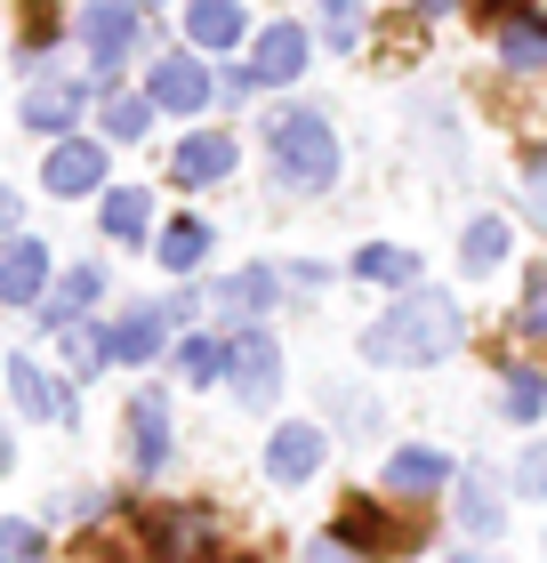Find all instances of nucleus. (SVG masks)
<instances>
[{
  "mask_svg": "<svg viewBox=\"0 0 547 563\" xmlns=\"http://www.w3.org/2000/svg\"><path fill=\"white\" fill-rule=\"evenodd\" d=\"M169 354V314L162 306H138V314L113 322V363H162Z\"/></svg>",
  "mask_w": 547,
  "mask_h": 563,
  "instance_id": "nucleus-17",
  "label": "nucleus"
},
{
  "mask_svg": "<svg viewBox=\"0 0 547 563\" xmlns=\"http://www.w3.org/2000/svg\"><path fill=\"white\" fill-rule=\"evenodd\" d=\"M233 169V137L226 130H201V137H186V145H177L169 153V177H177V186H218V177Z\"/></svg>",
  "mask_w": 547,
  "mask_h": 563,
  "instance_id": "nucleus-15",
  "label": "nucleus"
},
{
  "mask_svg": "<svg viewBox=\"0 0 547 563\" xmlns=\"http://www.w3.org/2000/svg\"><path fill=\"white\" fill-rule=\"evenodd\" d=\"M153 258H162V274H194L201 258H210V225L201 218H169L162 234H153Z\"/></svg>",
  "mask_w": 547,
  "mask_h": 563,
  "instance_id": "nucleus-20",
  "label": "nucleus"
},
{
  "mask_svg": "<svg viewBox=\"0 0 547 563\" xmlns=\"http://www.w3.org/2000/svg\"><path fill=\"white\" fill-rule=\"evenodd\" d=\"M347 555H354L347 540H315V548H306V563H347Z\"/></svg>",
  "mask_w": 547,
  "mask_h": 563,
  "instance_id": "nucleus-36",
  "label": "nucleus"
},
{
  "mask_svg": "<svg viewBox=\"0 0 547 563\" xmlns=\"http://www.w3.org/2000/svg\"><path fill=\"white\" fill-rule=\"evenodd\" d=\"M226 387L250 402V411H266V402L282 395V346L266 339V330H233L226 339Z\"/></svg>",
  "mask_w": 547,
  "mask_h": 563,
  "instance_id": "nucleus-4",
  "label": "nucleus"
},
{
  "mask_svg": "<svg viewBox=\"0 0 547 563\" xmlns=\"http://www.w3.org/2000/svg\"><path fill=\"white\" fill-rule=\"evenodd\" d=\"M89 81H41L24 97V130H73V113H81Z\"/></svg>",
  "mask_w": 547,
  "mask_h": 563,
  "instance_id": "nucleus-21",
  "label": "nucleus"
},
{
  "mask_svg": "<svg viewBox=\"0 0 547 563\" xmlns=\"http://www.w3.org/2000/svg\"><path fill=\"white\" fill-rule=\"evenodd\" d=\"M322 467V427H274L266 434V475L291 492V483H306Z\"/></svg>",
  "mask_w": 547,
  "mask_h": 563,
  "instance_id": "nucleus-14",
  "label": "nucleus"
},
{
  "mask_svg": "<svg viewBox=\"0 0 547 563\" xmlns=\"http://www.w3.org/2000/svg\"><path fill=\"white\" fill-rule=\"evenodd\" d=\"M145 225H153V194L145 186H113L106 194V234L113 242H153Z\"/></svg>",
  "mask_w": 547,
  "mask_h": 563,
  "instance_id": "nucleus-22",
  "label": "nucleus"
},
{
  "mask_svg": "<svg viewBox=\"0 0 547 563\" xmlns=\"http://www.w3.org/2000/svg\"><path fill=\"white\" fill-rule=\"evenodd\" d=\"M233 563H258V555H233Z\"/></svg>",
  "mask_w": 547,
  "mask_h": 563,
  "instance_id": "nucleus-40",
  "label": "nucleus"
},
{
  "mask_svg": "<svg viewBox=\"0 0 547 563\" xmlns=\"http://www.w3.org/2000/svg\"><path fill=\"white\" fill-rule=\"evenodd\" d=\"M113 363V330H97V322H65V371L73 378H97Z\"/></svg>",
  "mask_w": 547,
  "mask_h": 563,
  "instance_id": "nucleus-24",
  "label": "nucleus"
},
{
  "mask_svg": "<svg viewBox=\"0 0 547 563\" xmlns=\"http://www.w3.org/2000/svg\"><path fill=\"white\" fill-rule=\"evenodd\" d=\"M515 492H524V499H547V443H532L524 459H515Z\"/></svg>",
  "mask_w": 547,
  "mask_h": 563,
  "instance_id": "nucleus-34",
  "label": "nucleus"
},
{
  "mask_svg": "<svg viewBox=\"0 0 547 563\" xmlns=\"http://www.w3.org/2000/svg\"><path fill=\"white\" fill-rule=\"evenodd\" d=\"M451 563H483V555H451Z\"/></svg>",
  "mask_w": 547,
  "mask_h": 563,
  "instance_id": "nucleus-39",
  "label": "nucleus"
},
{
  "mask_svg": "<svg viewBox=\"0 0 547 563\" xmlns=\"http://www.w3.org/2000/svg\"><path fill=\"white\" fill-rule=\"evenodd\" d=\"M274 298H282V274H274V266H242V274H226L218 290H210V314L233 322V330H250Z\"/></svg>",
  "mask_w": 547,
  "mask_h": 563,
  "instance_id": "nucleus-8",
  "label": "nucleus"
},
{
  "mask_svg": "<svg viewBox=\"0 0 547 563\" xmlns=\"http://www.w3.org/2000/svg\"><path fill=\"white\" fill-rule=\"evenodd\" d=\"M242 33H250L242 0H194V9H186V41L194 48H218V57H226V48H242Z\"/></svg>",
  "mask_w": 547,
  "mask_h": 563,
  "instance_id": "nucleus-19",
  "label": "nucleus"
},
{
  "mask_svg": "<svg viewBox=\"0 0 547 563\" xmlns=\"http://www.w3.org/2000/svg\"><path fill=\"white\" fill-rule=\"evenodd\" d=\"M24 48H33V57H48V48H57V9H48V0H24V24H17V57Z\"/></svg>",
  "mask_w": 547,
  "mask_h": 563,
  "instance_id": "nucleus-31",
  "label": "nucleus"
},
{
  "mask_svg": "<svg viewBox=\"0 0 547 563\" xmlns=\"http://www.w3.org/2000/svg\"><path fill=\"white\" fill-rule=\"evenodd\" d=\"M500 523H507L500 492H491L483 475H467V483H459V531H475V540H500Z\"/></svg>",
  "mask_w": 547,
  "mask_h": 563,
  "instance_id": "nucleus-23",
  "label": "nucleus"
},
{
  "mask_svg": "<svg viewBox=\"0 0 547 563\" xmlns=\"http://www.w3.org/2000/svg\"><path fill=\"white\" fill-rule=\"evenodd\" d=\"M354 33H362L354 0H322V41H330V48H354Z\"/></svg>",
  "mask_w": 547,
  "mask_h": 563,
  "instance_id": "nucleus-33",
  "label": "nucleus"
},
{
  "mask_svg": "<svg viewBox=\"0 0 547 563\" xmlns=\"http://www.w3.org/2000/svg\"><path fill=\"white\" fill-rule=\"evenodd\" d=\"M153 563H226L218 555V516H201V507H145L138 516Z\"/></svg>",
  "mask_w": 547,
  "mask_h": 563,
  "instance_id": "nucleus-3",
  "label": "nucleus"
},
{
  "mask_svg": "<svg viewBox=\"0 0 547 563\" xmlns=\"http://www.w3.org/2000/svg\"><path fill=\"white\" fill-rule=\"evenodd\" d=\"M153 97H106V137H145L153 130Z\"/></svg>",
  "mask_w": 547,
  "mask_h": 563,
  "instance_id": "nucleus-30",
  "label": "nucleus"
},
{
  "mask_svg": "<svg viewBox=\"0 0 547 563\" xmlns=\"http://www.w3.org/2000/svg\"><path fill=\"white\" fill-rule=\"evenodd\" d=\"M411 9H419V16H442V9H459V0H411Z\"/></svg>",
  "mask_w": 547,
  "mask_h": 563,
  "instance_id": "nucleus-37",
  "label": "nucleus"
},
{
  "mask_svg": "<svg viewBox=\"0 0 547 563\" xmlns=\"http://www.w3.org/2000/svg\"><path fill=\"white\" fill-rule=\"evenodd\" d=\"M338 540H347L354 555H395L403 548V523L386 516L379 499H347V507H338Z\"/></svg>",
  "mask_w": 547,
  "mask_h": 563,
  "instance_id": "nucleus-13",
  "label": "nucleus"
},
{
  "mask_svg": "<svg viewBox=\"0 0 547 563\" xmlns=\"http://www.w3.org/2000/svg\"><path fill=\"white\" fill-rule=\"evenodd\" d=\"M97 298H106V266H73V274L48 282L41 322H48V330H65V322H81V306H97Z\"/></svg>",
  "mask_w": 547,
  "mask_h": 563,
  "instance_id": "nucleus-16",
  "label": "nucleus"
},
{
  "mask_svg": "<svg viewBox=\"0 0 547 563\" xmlns=\"http://www.w3.org/2000/svg\"><path fill=\"white\" fill-rule=\"evenodd\" d=\"M145 97L162 113H201L218 97V81L201 73V57H153V73H145Z\"/></svg>",
  "mask_w": 547,
  "mask_h": 563,
  "instance_id": "nucleus-7",
  "label": "nucleus"
},
{
  "mask_svg": "<svg viewBox=\"0 0 547 563\" xmlns=\"http://www.w3.org/2000/svg\"><path fill=\"white\" fill-rule=\"evenodd\" d=\"M442 483H451V459L427 451V443H411V451L386 459V492H395V499H427V492H442Z\"/></svg>",
  "mask_w": 547,
  "mask_h": 563,
  "instance_id": "nucleus-18",
  "label": "nucleus"
},
{
  "mask_svg": "<svg viewBox=\"0 0 547 563\" xmlns=\"http://www.w3.org/2000/svg\"><path fill=\"white\" fill-rule=\"evenodd\" d=\"M524 330H547V274H532V306H524Z\"/></svg>",
  "mask_w": 547,
  "mask_h": 563,
  "instance_id": "nucleus-35",
  "label": "nucleus"
},
{
  "mask_svg": "<svg viewBox=\"0 0 547 563\" xmlns=\"http://www.w3.org/2000/svg\"><path fill=\"white\" fill-rule=\"evenodd\" d=\"M500 57L524 73V65H547V16H507L500 24Z\"/></svg>",
  "mask_w": 547,
  "mask_h": 563,
  "instance_id": "nucleus-26",
  "label": "nucleus"
},
{
  "mask_svg": "<svg viewBox=\"0 0 547 563\" xmlns=\"http://www.w3.org/2000/svg\"><path fill=\"white\" fill-rule=\"evenodd\" d=\"M354 274H362V282H403V290H411L419 258H411V250H395V242H371V250H354Z\"/></svg>",
  "mask_w": 547,
  "mask_h": 563,
  "instance_id": "nucleus-27",
  "label": "nucleus"
},
{
  "mask_svg": "<svg viewBox=\"0 0 547 563\" xmlns=\"http://www.w3.org/2000/svg\"><path fill=\"white\" fill-rule=\"evenodd\" d=\"M500 258H507V218H475V225L459 234V266H467V274H491Z\"/></svg>",
  "mask_w": 547,
  "mask_h": 563,
  "instance_id": "nucleus-25",
  "label": "nucleus"
},
{
  "mask_svg": "<svg viewBox=\"0 0 547 563\" xmlns=\"http://www.w3.org/2000/svg\"><path fill=\"white\" fill-rule=\"evenodd\" d=\"M9 395H17V411H24V419H41V427H73V395L33 363V354H17V363H9Z\"/></svg>",
  "mask_w": 547,
  "mask_h": 563,
  "instance_id": "nucleus-10",
  "label": "nucleus"
},
{
  "mask_svg": "<svg viewBox=\"0 0 547 563\" xmlns=\"http://www.w3.org/2000/svg\"><path fill=\"white\" fill-rule=\"evenodd\" d=\"M41 186L57 194V201H81L106 186V145L97 137H57V153H48V169H41Z\"/></svg>",
  "mask_w": 547,
  "mask_h": 563,
  "instance_id": "nucleus-6",
  "label": "nucleus"
},
{
  "mask_svg": "<svg viewBox=\"0 0 547 563\" xmlns=\"http://www.w3.org/2000/svg\"><path fill=\"white\" fill-rule=\"evenodd\" d=\"M467 339V314H459V298H442V290H411L395 298L386 314L362 330V363H442Z\"/></svg>",
  "mask_w": 547,
  "mask_h": 563,
  "instance_id": "nucleus-1",
  "label": "nucleus"
},
{
  "mask_svg": "<svg viewBox=\"0 0 547 563\" xmlns=\"http://www.w3.org/2000/svg\"><path fill=\"white\" fill-rule=\"evenodd\" d=\"M0 298H9V306L48 298V242L41 234H9V242H0Z\"/></svg>",
  "mask_w": 547,
  "mask_h": 563,
  "instance_id": "nucleus-11",
  "label": "nucleus"
},
{
  "mask_svg": "<svg viewBox=\"0 0 547 563\" xmlns=\"http://www.w3.org/2000/svg\"><path fill=\"white\" fill-rule=\"evenodd\" d=\"M532 210H539V218H547V186H532Z\"/></svg>",
  "mask_w": 547,
  "mask_h": 563,
  "instance_id": "nucleus-38",
  "label": "nucleus"
},
{
  "mask_svg": "<svg viewBox=\"0 0 547 563\" xmlns=\"http://www.w3.org/2000/svg\"><path fill=\"white\" fill-rule=\"evenodd\" d=\"M539 411H547V378L539 371H507V419L515 427H539Z\"/></svg>",
  "mask_w": 547,
  "mask_h": 563,
  "instance_id": "nucleus-29",
  "label": "nucleus"
},
{
  "mask_svg": "<svg viewBox=\"0 0 547 563\" xmlns=\"http://www.w3.org/2000/svg\"><path fill=\"white\" fill-rule=\"evenodd\" d=\"M266 153H274V186H282V194H322L330 177H338V137H330V121H322L315 106L274 113Z\"/></svg>",
  "mask_w": 547,
  "mask_h": 563,
  "instance_id": "nucleus-2",
  "label": "nucleus"
},
{
  "mask_svg": "<svg viewBox=\"0 0 547 563\" xmlns=\"http://www.w3.org/2000/svg\"><path fill=\"white\" fill-rule=\"evenodd\" d=\"M250 73H258V81H298V73H306V24L274 16L266 33H258V48H250Z\"/></svg>",
  "mask_w": 547,
  "mask_h": 563,
  "instance_id": "nucleus-12",
  "label": "nucleus"
},
{
  "mask_svg": "<svg viewBox=\"0 0 547 563\" xmlns=\"http://www.w3.org/2000/svg\"><path fill=\"white\" fill-rule=\"evenodd\" d=\"M81 41H89V73H121V57L138 48V0H89L81 9Z\"/></svg>",
  "mask_w": 547,
  "mask_h": 563,
  "instance_id": "nucleus-5",
  "label": "nucleus"
},
{
  "mask_svg": "<svg viewBox=\"0 0 547 563\" xmlns=\"http://www.w3.org/2000/svg\"><path fill=\"white\" fill-rule=\"evenodd\" d=\"M177 371H186L194 387H210V378H226V346L218 339H186L177 346Z\"/></svg>",
  "mask_w": 547,
  "mask_h": 563,
  "instance_id": "nucleus-32",
  "label": "nucleus"
},
{
  "mask_svg": "<svg viewBox=\"0 0 547 563\" xmlns=\"http://www.w3.org/2000/svg\"><path fill=\"white\" fill-rule=\"evenodd\" d=\"M129 459H138V475L169 467V402H162V387L129 395Z\"/></svg>",
  "mask_w": 547,
  "mask_h": 563,
  "instance_id": "nucleus-9",
  "label": "nucleus"
},
{
  "mask_svg": "<svg viewBox=\"0 0 547 563\" xmlns=\"http://www.w3.org/2000/svg\"><path fill=\"white\" fill-rule=\"evenodd\" d=\"M0 563H48V531L24 516H0Z\"/></svg>",
  "mask_w": 547,
  "mask_h": 563,
  "instance_id": "nucleus-28",
  "label": "nucleus"
}]
</instances>
